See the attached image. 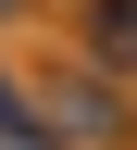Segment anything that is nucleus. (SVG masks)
Segmentation results:
<instances>
[{
	"label": "nucleus",
	"mask_w": 137,
	"mask_h": 150,
	"mask_svg": "<svg viewBox=\"0 0 137 150\" xmlns=\"http://www.w3.org/2000/svg\"><path fill=\"white\" fill-rule=\"evenodd\" d=\"M87 25H112V50L137 63V0H112V13H87Z\"/></svg>",
	"instance_id": "f257e3e1"
}]
</instances>
